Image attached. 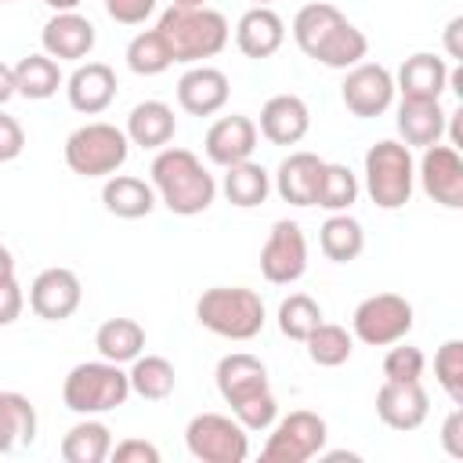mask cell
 <instances>
[{
  "instance_id": "1",
  "label": "cell",
  "mask_w": 463,
  "mask_h": 463,
  "mask_svg": "<svg viewBox=\"0 0 463 463\" xmlns=\"http://www.w3.org/2000/svg\"><path fill=\"white\" fill-rule=\"evenodd\" d=\"M289 33H293L297 47L326 69H344L347 72L351 65L365 61V54H369L365 33L354 22H347V14L336 4H326V0L304 4L293 14Z\"/></svg>"
},
{
  "instance_id": "2",
  "label": "cell",
  "mask_w": 463,
  "mask_h": 463,
  "mask_svg": "<svg viewBox=\"0 0 463 463\" xmlns=\"http://www.w3.org/2000/svg\"><path fill=\"white\" fill-rule=\"evenodd\" d=\"M213 380H217V394L224 398L232 416L250 434L268 430L279 420V402H275L271 383H268V365L257 354H250V351L224 354L213 369Z\"/></svg>"
},
{
  "instance_id": "3",
  "label": "cell",
  "mask_w": 463,
  "mask_h": 463,
  "mask_svg": "<svg viewBox=\"0 0 463 463\" xmlns=\"http://www.w3.org/2000/svg\"><path fill=\"white\" fill-rule=\"evenodd\" d=\"M148 174H152L156 199L177 217H195L210 210L217 199V181L192 148H181V145L159 148Z\"/></svg>"
},
{
  "instance_id": "4",
  "label": "cell",
  "mask_w": 463,
  "mask_h": 463,
  "mask_svg": "<svg viewBox=\"0 0 463 463\" xmlns=\"http://www.w3.org/2000/svg\"><path fill=\"white\" fill-rule=\"evenodd\" d=\"M156 29L163 33L177 65H199L206 58H217L232 36L228 18L213 7H174L170 4L159 14Z\"/></svg>"
},
{
  "instance_id": "5",
  "label": "cell",
  "mask_w": 463,
  "mask_h": 463,
  "mask_svg": "<svg viewBox=\"0 0 463 463\" xmlns=\"http://www.w3.org/2000/svg\"><path fill=\"white\" fill-rule=\"evenodd\" d=\"M195 318L203 329H210L213 336H224V340H253L268 322L260 293H253L246 286L203 289V297L195 300Z\"/></svg>"
},
{
  "instance_id": "6",
  "label": "cell",
  "mask_w": 463,
  "mask_h": 463,
  "mask_svg": "<svg viewBox=\"0 0 463 463\" xmlns=\"http://www.w3.org/2000/svg\"><path fill=\"white\" fill-rule=\"evenodd\" d=\"M130 398V380L127 369L116 362H80L69 369V376L61 380V402L69 412L76 416H101L119 409Z\"/></svg>"
},
{
  "instance_id": "7",
  "label": "cell",
  "mask_w": 463,
  "mask_h": 463,
  "mask_svg": "<svg viewBox=\"0 0 463 463\" xmlns=\"http://www.w3.org/2000/svg\"><path fill=\"white\" fill-rule=\"evenodd\" d=\"M365 192L380 210H402L412 199L416 184V159L412 148L402 141H376L365 152Z\"/></svg>"
},
{
  "instance_id": "8",
  "label": "cell",
  "mask_w": 463,
  "mask_h": 463,
  "mask_svg": "<svg viewBox=\"0 0 463 463\" xmlns=\"http://www.w3.org/2000/svg\"><path fill=\"white\" fill-rule=\"evenodd\" d=\"M130 156V141L116 123L94 119L65 137V166L80 177H112Z\"/></svg>"
},
{
  "instance_id": "9",
  "label": "cell",
  "mask_w": 463,
  "mask_h": 463,
  "mask_svg": "<svg viewBox=\"0 0 463 463\" xmlns=\"http://www.w3.org/2000/svg\"><path fill=\"white\" fill-rule=\"evenodd\" d=\"M188 456L199 463H242L250 456V430L224 412H199L184 427Z\"/></svg>"
},
{
  "instance_id": "10",
  "label": "cell",
  "mask_w": 463,
  "mask_h": 463,
  "mask_svg": "<svg viewBox=\"0 0 463 463\" xmlns=\"http://www.w3.org/2000/svg\"><path fill=\"white\" fill-rule=\"evenodd\" d=\"M416 311L402 293H373L351 315V336L369 347H391L412 333Z\"/></svg>"
},
{
  "instance_id": "11",
  "label": "cell",
  "mask_w": 463,
  "mask_h": 463,
  "mask_svg": "<svg viewBox=\"0 0 463 463\" xmlns=\"http://www.w3.org/2000/svg\"><path fill=\"white\" fill-rule=\"evenodd\" d=\"M329 427L311 409H293L289 416L271 423V434L260 449L264 463H307L326 449Z\"/></svg>"
},
{
  "instance_id": "12",
  "label": "cell",
  "mask_w": 463,
  "mask_h": 463,
  "mask_svg": "<svg viewBox=\"0 0 463 463\" xmlns=\"http://www.w3.org/2000/svg\"><path fill=\"white\" fill-rule=\"evenodd\" d=\"M340 98L351 116L358 119H376L394 105V76L380 61H358L344 72Z\"/></svg>"
},
{
  "instance_id": "13",
  "label": "cell",
  "mask_w": 463,
  "mask_h": 463,
  "mask_svg": "<svg viewBox=\"0 0 463 463\" xmlns=\"http://www.w3.org/2000/svg\"><path fill=\"white\" fill-rule=\"evenodd\" d=\"M307 271V239L297 221H275L260 246V275L271 286H293Z\"/></svg>"
},
{
  "instance_id": "14",
  "label": "cell",
  "mask_w": 463,
  "mask_h": 463,
  "mask_svg": "<svg viewBox=\"0 0 463 463\" xmlns=\"http://www.w3.org/2000/svg\"><path fill=\"white\" fill-rule=\"evenodd\" d=\"M416 181L427 199L459 210L463 206V156L452 145H427L416 163Z\"/></svg>"
},
{
  "instance_id": "15",
  "label": "cell",
  "mask_w": 463,
  "mask_h": 463,
  "mask_svg": "<svg viewBox=\"0 0 463 463\" xmlns=\"http://www.w3.org/2000/svg\"><path fill=\"white\" fill-rule=\"evenodd\" d=\"M83 300L80 275L72 268H43L29 286V307L43 322H65Z\"/></svg>"
},
{
  "instance_id": "16",
  "label": "cell",
  "mask_w": 463,
  "mask_h": 463,
  "mask_svg": "<svg viewBox=\"0 0 463 463\" xmlns=\"http://www.w3.org/2000/svg\"><path fill=\"white\" fill-rule=\"evenodd\" d=\"M98 43V29L80 11H54L40 29V47L54 61H83Z\"/></svg>"
},
{
  "instance_id": "17",
  "label": "cell",
  "mask_w": 463,
  "mask_h": 463,
  "mask_svg": "<svg viewBox=\"0 0 463 463\" xmlns=\"http://www.w3.org/2000/svg\"><path fill=\"white\" fill-rule=\"evenodd\" d=\"M376 416L391 430H416L430 416V398L420 380H383L376 391Z\"/></svg>"
},
{
  "instance_id": "18",
  "label": "cell",
  "mask_w": 463,
  "mask_h": 463,
  "mask_svg": "<svg viewBox=\"0 0 463 463\" xmlns=\"http://www.w3.org/2000/svg\"><path fill=\"white\" fill-rule=\"evenodd\" d=\"M228 94H232V83L228 76L217 69V65H188L177 80V105L188 112V116H213L228 105Z\"/></svg>"
},
{
  "instance_id": "19",
  "label": "cell",
  "mask_w": 463,
  "mask_h": 463,
  "mask_svg": "<svg viewBox=\"0 0 463 463\" xmlns=\"http://www.w3.org/2000/svg\"><path fill=\"white\" fill-rule=\"evenodd\" d=\"M257 123L242 112H232V116H221L210 123L206 137H203V148H206V159L217 163V166H232V163H242L253 156L257 148Z\"/></svg>"
},
{
  "instance_id": "20",
  "label": "cell",
  "mask_w": 463,
  "mask_h": 463,
  "mask_svg": "<svg viewBox=\"0 0 463 463\" xmlns=\"http://www.w3.org/2000/svg\"><path fill=\"white\" fill-rule=\"evenodd\" d=\"M65 98L80 116H101L116 101V72L105 61H80L65 80Z\"/></svg>"
},
{
  "instance_id": "21",
  "label": "cell",
  "mask_w": 463,
  "mask_h": 463,
  "mask_svg": "<svg viewBox=\"0 0 463 463\" xmlns=\"http://www.w3.org/2000/svg\"><path fill=\"white\" fill-rule=\"evenodd\" d=\"M311 130V112L307 101L297 94H275L260 105L257 134L268 137L271 145H300L304 134Z\"/></svg>"
},
{
  "instance_id": "22",
  "label": "cell",
  "mask_w": 463,
  "mask_h": 463,
  "mask_svg": "<svg viewBox=\"0 0 463 463\" xmlns=\"http://www.w3.org/2000/svg\"><path fill=\"white\" fill-rule=\"evenodd\" d=\"M322 166L326 159L300 148V152H289L279 170L271 174V188L279 192L282 203L289 206H315V192H318V177H322Z\"/></svg>"
},
{
  "instance_id": "23",
  "label": "cell",
  "mask_w": 463,
  "mask_h": 463,
  "mask_svg": "<svg viewBox=\"0 0 463 463\" xmlns=\"http://www.w3.org/2000/svg\"><path fill=\"white\" fill-rule=\"evenodd\" d=\"M286 43V22L275 7H264V4H253L239 22H235V47L246 54V58H271L279 47Z\"/></svg>"
},
{
  "instance_id": "24",
  "label": "cell",
  "mask_w": 463,
  "mask_h": 463,
  "mask_svg": "<svg viewBox=\"0 0 463 463\" xmlns=\"http://www.w3.org/2000/svg\"><path fill=\"white\" fill-rule=\"evenodd\" d=\"M445 87H449V61L430 51L409 54L394 76V90L402 98H416V101H441Z\"/></svg>"
},
{
  "instance_id": "25",
  "label": "cell",
  "mask_w": 463,
  "mask_h": 463,
  "mask_svg": "<svg viewBox=\"0 0 463 463\" xmlns=\"http://www.w3.org/2000/svg\"><path fill=\"white\" fill-rule=\"evenodd\" d=\"M127 141L137 145V148H148V152H159L174 141L177 134V116L166 101H137L127 116V127H123Z\"/></svg>"
},
{
  "instance_id": "26",
  "label": "cell",
  "mask_w": 463,
  "mask_h": 463,
  "mask_svg": "<svg viewBox=\"0 0 463 463\" xmlns=\"http://www.w3.org/2000/svg\"><path fill=\"white\" fill-rule=\"evenodd\" d=\"M445 109L441 101H416V98H402L398 112H394V127L402 134V145L409 148H427L438 145L445 137Z\"/></svg>"
},
{
  "instance_id": "27",
  "label": "cell",
  "mask_w": 463,
  "mask_h": 463,
  "mask_svg": "<svg viewBox=\"0 0 463 463\" xmlns=\"http://www.w3.org/2000/svg\"><path fill=\"white\" fill-rule=\"evenodd\" d=\"M101 203L112 217L137 221V217H148L159 199H156L152 181H141V177H130V174H112L101 184Z\"/></svg>"
},
{
  "instance_id": "28",
  "label": "cell",
  "mask_w": 463,
  "mask_h": 463,
  "mask_svg": "<svg viewBox=\"0 0 463 463\" xmlns=\"http://www.w3.org/2000/svg\"><path fill=\"white\" fill-rule=\"evenodd\" d=\"M58 452L65 463H105L112 452V430L98 416H80V423L65 430Z\"/></svg>"
},
{
  "instance_id": "29",
  "label": "cell",
  "mask_w": 463,
  "mask_h": 463,
  "mask_svg": "<svg viewBox=\"0 0 463 463\" xmlns=\"http://www.w3.org/2000/svg\"><path fill=\"white\" fill-rule=\"evenodd\" d=\"M221 192L232 206L239 210H253L260 206L268 195H271V174L253 163V159H242V163H232L224 166V177H221Z\"/></svg>"
},
{
  "instance_id": "30",
  "label": "cell",
  "mask_w": 463,
  "mask_h": 463,
  "mask_svg": "<svg viewBox=\"0 0 463 463\" xmlns=\"http://www.w3.org/2000/svg\"><path fill=\"white\" fill-rule=\"evenodd\" d=\"M36 441V409L18 391H0V452H18Z\"/></svg>"
},
{
  "instance_id": "31",
  "label": "cell",
  "mask_w": 463,
  "mask_h": 463,
  "mask_svg": "<svg viewBox=\"0 0 463 463\" xmlns=\"http://www.w3.org/2000/svg\"><path fill=\"white\" fill-rule=\"evenodd\" d=\"M318 250L333 264H351L365 250V232H362V224L347 210L344 213H329L322 221V228H318Z\"/></svg>"
},
{
  "instance_id": "32",
  "label": "cell",
  "mask_w": 463,
  "mask_h": 463,
  "mask_svg": "<svg viewBox=\"0 0 463 463\" xmlns=\"http://www.w3.org/2000/svg\"><path fill=\"white\" fill-rule=\"evenodd\" d=\"M58 87H65V76H61V65L36 51V54H25L18 65H14V90L29 101H47L58 94Z\"/></svg>"
},
{
  "instance_id": "33",
  "label": "cell",
  "mask_w": 463,
  "mask_h": 463,
  "mask_svg": "<svg viewBox=\"0 0 463 463\" xmlns=\"http://www.w3.org/2000/svg\"><path fill=\"white\" fill-rule=\"evenodd\" d=\"M94 347L105 362L116 365H130L141 351H145V329L134 318H105L94 333Z\"/></svg>"
},
{
  "instance_id": "34",
  "label": "cell",
  "mask_w": 463,
  "mask_h": 463,
  "mask_svg": "<svg viewBox=\"0 0 463 463\" xmlns=\"http://www.w3.org/2000/svg\"><path fill=\"white\" fill-rule=\"evenodd\" d=\"M127 380H130V394H137L145 402H163L177 387L174 362L163 354H137L127 369Z\"/></svg>"
},
{
  "instance_id": "35",
  "label": "cell",
  "mask_w": 463,
  "mask_h": 463,
  "mask_svg": "<svg viewBox=\"0 0 463 463\" xmlns=\"http://www.w3.org/2000/svg\"><path fill=\"white\" fill-rule=\"evenodd\" d=\"M304 347H307V358H311L315 365H322V369H336V365H344V362L351 358V351H354V336H351L344 326L322 318V322L311 329V336L304 340Z\"/></svg>"
},
{
  "instance_id": "36",
  "label": "cell",
  "mask_w": 463,
  "mask_h": 463,
  "mask_svg": "<svg viewBox=\"0 0 463 463\" xmlns=\"http://www.w3.org/2000/svg\"><path fill=\"white\" fill-rule=\"evenodd\" d=\"M362 184L358 177L351 174V166L344 163H326L322 166V177H318V192H315V206L329 210V213H344L354 206Z\"/></svg>"
},
{
  "instance_id": "37",
  "label": "cell",
  "mask_w": 463,
  "mask_h": 463,
  "mask_svg": "<svg viewBox=\"0 0 463 463\" xmlns=\"http://www.w3.org/2000/svg\"><path fill=\"white\" fill-rule=\"evenodd\" d=\"M174 65V54L159 29H145L127 43V69L134 76H159Z\"/></svg>"
},
{
  "instance_id": "38",
  "label": "cell",
  "mask_w": 463,
  "mask_h": 463,
  "mask_svg": "<svg viewBox=\"0 0 463 463\" xmlns=\"http://www.w3.org/2000/svg\"><path fill=\"white\" fill-rule=\"evenodd\" d=\"M275 322H279V333H282V336L304 344V340L311 336V329L322 322V307H318V300L307 297V293H289V297L279 304Z\"/></svg>"
},
{
  "instance_id": "39",
  "label": "cell",
  "mask_w": 463,
  "mask_h": 463,
  "mask_svg": "<svg viewBox=\"0 0 463 463\" xmlns=\"http://www.w3.org/2000/svg\"><path fill=\"white\" fill-rule=\"evenodd\" d=\"M434 380L452 405H463V340H445L434 354Z\"/></svg>"
},
{
  "instance_id": "40",
  "label": "cell",
  "mask_w": 463,
  "mask_h": 463,
  "mask_svg": "<svg viewBox=\"0 0 463 463\" xmlns=\"http://www.w3.org/2000/svg\"><path fill=\"white\" fill-rule=\"evenodd\" d=\"M427 369V354L405 340L391 344V351L383 354V380H420Z\"/></svg>"
},
{
  "instance_id": "41",
  "label": "cell",
  "mask_w": 463,
  "mask_h": 463,
  "mask_svg": "<svg viewBox=\"0 0 463 463\" xmlns=\"http://www.w3.org/2000/svg\"><path fill=\"white\" fill-rule=\"evenodd\" d=\"M105 11L119 25H141L156 11V0H105Z\"/></svg>"
},
{
  "instance_id": "42",
  "label": "cell",
  "mask_w": 463,
  "mask_h": 463,
  "mask_svg": "<svg viewBox=\"0 0 463 463\" xmlns=\"http://www.w3.org/2000/svg\"><path fill=\"white\" fill-rule=\"evenodd\" d=\"M109 459H116V463H159V449L145 438H127V441L112 445Z\"/></svg>"
},
{
  "instance_id": "43",
  "label": "cell",
  "mask_w": 463,
  "mask_h": 463,
  "mask_svg": "<svg viewBox=\"0 0 463 463\" xmlns=\"http://www.w3.org/2000/svg\"><path fill=\"white\" fill-rule=\"evenodd\" d=\"M22 148H25V130H22V123H18L14 116H7V112H0V163L18 159Z\"/></svg>"
},
{
  "instance_id": "44",
  "label": "cell",
  "mask_w": 463,
  "mask_h": 463,
  "mask_svg": "<svg viewBox=\"0 0 463 463\" xmlns=\"http://www.w3.org/2000/svg\"><path fill=\"white\" fill-rule=\"evenodd\" d=\"M22 307H25V293H22L18 279H14V275H11V279H0V326L18 322Z\"/></svg>"
},
{
  "instance_id": "45",
  "label": "cell",
  "mask_w": 463,
  "mask_h": 463,
  "mask_svg": "<svg viewBox=\"0 0 463 463\" xmlns=\"http://www.w3.org/2000/svg\"><path fill=\"white\" fill-rule=\"evenodd\" d=\"M441 449L452 459H463V405H452V412L441 423Z\"/></svg>"
},
{
  "instance_id": "46",
  "label": "cell",
  "mask_w": 463,
  "mask_h": 463,
  "mask_svg": "<svg viewBox=\"0 0 463 463\" xmlns=\"http://www.w3.org/2000/svg\"><path fill=\"white\" fill-rule=\"evenodd\" d=\"M459 33H463V14H456V18L445 25V54H449L452 61H459V58H463V43H459Z\"/></svg>"
},
{
  "instance_id": "47",
  "label": "cell",
  "mask_w": 463,
  "mask_h": 463,
  "mask_svg": "<svg viewBox=\"0 0 463 463\" xmlns=\"http://www.w3.org/2000/svg\"><path fill=\"white\" fill-rule=\"evenodd\" d=\"M14 94H18V90H14V65L0 61V109H4Z\"/></svg>"
},
{
  "instance_id": "48",
  "label": "cell",
  "mask_w": 463,
  "mask_h": 463,
  "mask_svg": "<svg viewBox=\"0 0 463 463\" xmlns=\"http://www.w3.org/2000/svg\"><path fill=\"white\" fill-rule=\"evenodd\" d=\"M14 275V253L0 242V279H11Z\"/></svg>"
},
{
  "instance_id": "49",
  "label": "cell",
  "mask_w": 463,
  "mask_h": 463,
  "mask_svg": "<svg viewBox=\"0 0 463 463\" xmlns=\"http://www.w3.org/2000/svg\"><path fill=\"white\" fill-rule=\"evenodd\" d=\"M40 4H47L51 11H76L83 0H40Z\"/></svg>"
},
{
  "instance_id": "50",
  "label": "cell",
  "mask_w": 463,
  "mask_h": 463,
  "mask_svg": "<svg viewBox=\"0 0 463 463\" xmlns=\"http://www.w3.org/2000/svg\"><path fill=\"white\" fill-rule=\"evenodd\" d=\"M174 7H206V0H174Z\"/></svg>"
},
{
  "instance_id": "51",
  "label": "cell",
  "mask_w": 463,
  "mask_h": 463,
  "mask_svg": "<svg viewBox=\"0 0 463 463\" xmlns=\"http://www.w3.org/2000/svg\"><path fill=\"white\" fill-rule=\"evenodd\" d=\"M253 4H264V7H271V4H275V0H253Z\"/></svg>"
},
{
  "instance_id": "52",
  "label": "cell",
  "mask_w": 463,
  "mask_h": 463,
  "mask_svg": "<svg viewBox=\"0 0 463 463\" xmlns=\"http://www.w3.org/2000/svg\"><path fill=\"white\" fill-rule=\"evenodd\" d=\"M0 4H11V0H0Z\"/></svg>"
}]
</instances>
